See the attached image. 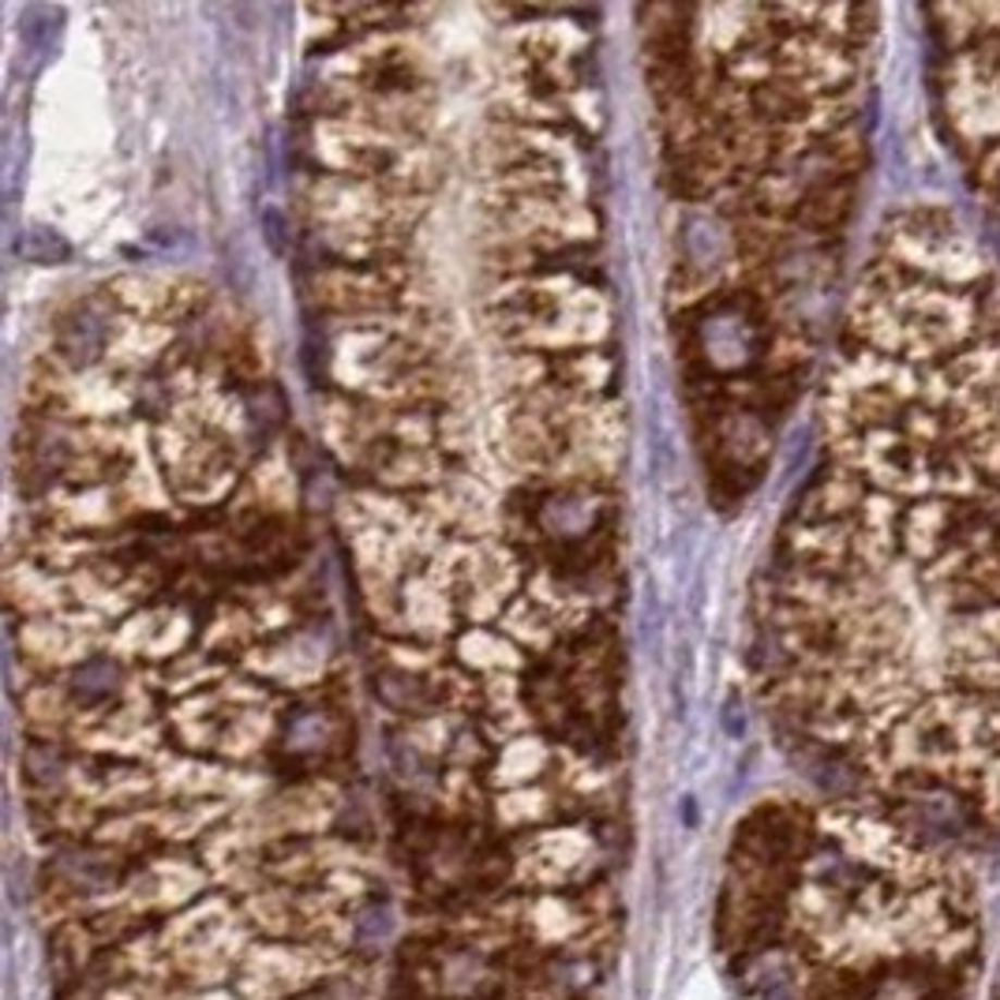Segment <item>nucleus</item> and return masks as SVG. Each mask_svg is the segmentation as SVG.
<instances>
[{"label": "nucleus", "mask_w": 1000, "mask_h": 1000, "mask_svg": "<svg viewBox=\"0 0 1000 1000\" xmlns=\"http://www.w3.org/2000/svg\"><path fill=\"white\" fill-rule=\"evenodd\" d=\"M262 645V626L251 604L240 596V592L229 589L214 607H207L199 622V649L214 659H225V664H240L251 649Z\"/></svg>", "instance_id": "obj_11"}, {"label": "nucleus", "mask_w": 1000, "mask_h": 1000, "mask_svg": "<svg viewBox=\"0 0 1000 1000\" xmlns=\"http://www.w3.org/2000/svg\"><path fill=\"white\" fill-rule=\"evenodd\" d=\"M15 664L27 675H67L109 649L113 626L87 607H64L46 618L12 622Z\"/></svg>", "instance_id": "obj_4"}, {"label": "nucleus", "mask_w": 1000, "mask_h": 1000, "mask_svg": "<svg viewBox=\"0 0 1000 1000\" xmlns=\"http://www.w3.org/2000/svg\"><path fill=\"white\" fill-rule=\"evenodd\" d=\"M465 630L457 604L439 589L428 573H409L397 596V630L386 641H420V645L450 649V641Z\"/></svg>", "instance_id": "obj_9"}, {"label": "nucleus", "mask_w": 1000, "mask_h": 1000, "mask_svg": "<svg viewBox=\"0 0 1000 1000\" xmlns=\"http://www.w3.org/2000/svg\"><path fill=\"white\" fill-rule=\"evenodd\" d=\"M495 626H498V630H503L506 638H510L514 645L521 649L529 659L551 656V652H555V649L566 641L563 622H558V618L551 615L547 607H540L536 600L529 596V592H521V596H517L514 604L506 607L503 618H498Z\"/></svg>", "instance_id": "obj_13"}, {"label": "nucleus", "mask_w": 1000, "mask_h": 1000, "mask_svg": "<svg viewBox=\"0 0 1000 1000\" xmlns=\"http://www.w3.org/2000/svg\"><path fill=\"white\" fill-rule=\"evenodd\" d=\"M360 997V986L349 974H323L316 986H308L296 1000H356Z\"/></svg>", "instance_id": "obj_15"}, {"label": "nucleus", "mask_w": 1000, "mask_h": 1000, "mask_svg": "<svg viewBox=\"0 0 1000 1000\" xmlns=\"http://www.w3.org/2000/svg\"><path fill=\"white\" fill-rule=\"evenodd\" d=\"M618 368L604 349H578L551 356V383L589 402H612Z\"/></svg>", "instance_id": "obj_14"}, {"label": "nucleus", "mask_w": 1000, "mask_h": 1000, "mask_svg": "<svg viewBox=\"0 0 1000 1000\" xmlns=\"http://www.w3.org/2000/svg\"><path fill=\"white\" fill-rule=\"evenodd\" d=\"M135 862H139L135 854L101 843V839H67V843H57L53 854H49L46 880L67 896L90 900V896H109L128 885Z\"/></svg>", "instance_id": "obj_7"}, {"label": "nucleus", "mask_w": 1000, "mask_h": 1000, "mask_svg": "<svg viewBox=\"0 0 1000 1000\" xmlns=\"http://www.w3.org/2000/svg\"><path fill=\"white\" fill-rule=\"evenodd\" d=\"M929 98L1000 251V4L926 8Z\"/></svg>", "instance_id": "obj_2"}, {"label": "nucleus", "mask_w": 1000, "mask_h": 1000, "mask_svg": "<svg viewBox=\"0 0 1000 1000\" xmlns=\"http://www.w3.org/2000/svg\"><path fill=\"white\" fill-rule=\"evenodd\" d=\"M4 607L12 622L46 618L72 607L67 578L53 573L49 566L34 563L30 555H8L4 563Z\"/></svg>", "instance_id": "obj_10"}, {"label": "nucleus", "mask_w": 1000, "mask_h": 1000, "mask_svg": "<svg viewBox=\"0 0 1000 1000\" xmlns=\"http://www.w3.org/2000/svg\"><path fill=\"white\" fill-rule=\"evenodd\" d=\"M311 952L293 948L289 940H262L240 960V974H236V986H240L244 1000H277V997H300L308 986H316L323 974H316L311 967Z\"/></svg>", "instance_id": "obj_8"}, {"label": "nucleus", "mask_w": 1000, "mask_h": 1000, "mask_svg": "<svg viewBox=\"0 0 1000 1000\" xmlns=\"http://www.w3.org/2000/svg\"><path fill=\"white\" fill-rule=\"evenodd\" d=\"M450 659L477 678L524 675V667L532 664L498 626H465V630L450 641Z\"/></svg>", "instance_id": "obj_12"}, {"label": "nucleus", "mask_w": 1000, "mask_h": 1000, "mask_svg": "<svg viewBox=\"0 0 1000 1000\" xmlns=\"http://www.w3.org/2000/svg\"><path fill=\"white\" fill-rule=\"evenodd\" d=\"M109 300L116 304L121 316L147 319L162 326H188L192 319L210 311V293L195 277L181 274H124L106 285Z\"/></svg>", "instance_id": "obj_6"}, {"label": "nucleus", "mask_w": 1000, "mask_h": 1000, "mask_svg": "<svg viewBox=\"0 0 1000 1000\" xmlns=\"http://www.w3.org/2000/svg\"><path fill=\"white\" fill-rule=\"evenodd\" d=\"M199 622L195 607L181 604L176 596H162L155 604L132 612L124 622L113 626L109 633V656L128 664L132 671L139 667H165L169 659L192 652L188 645H199Z\"/></svg>", "instance_id": "obj_5"}, {"label": "nucleus", "mask_w": 1000, "mask_h": 1000, "mask_svg": "<svg viewBox=\"0 0 1000 1000\" xmlns=\"http://www.w3.org/2000/svg\"><path fill=\"white\" fill-rule=\"evenodd\" d=\"M820 431L757 592L761 697L836 802L1000 836V262L952 207L873 236Z\"/></svg>", "instance_id": "obj_1"}, {"label": "nucleus", "mask_w": 1000, "mask_h": 1000, "mask_svg": "<svg viewBox=\"0 0 1000 1000\" xmlns=\"http://www.w3.org/2000/svg\"><path fill=\"white\" fill-rule=\"evenodd\" d=\"M423 573L454 600L465 626H495L529 581L524 558L498 532L480 540L450 536Z\"/></svg>", "instance_id": "obj_3"}]
</instances>
